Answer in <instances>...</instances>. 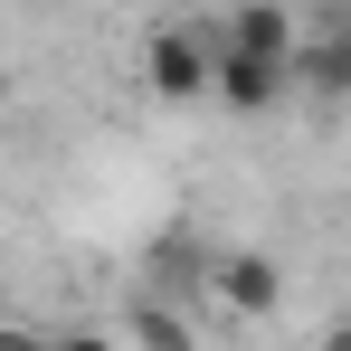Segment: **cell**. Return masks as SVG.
Returning a JSON list of instances; mask_svg holds the SVG:
<instances>
[{"instance_id": "7", "label": "cell", "mask_w": 351, "mask_h": 351, "mask_svg": "<svg viewBox=\"0 0 351 351\" xmlns=\"http://www.w3.org/2000/svg\"><path fill=\"white\" fill-rule=\"evenodd\" d=\"M48 351H123V342H114V332H95V323H58Z\"/></svg>"}, {"instance_id": "6", "label": "cell", "mask_w": 351, "mask_h": 351, "mask_svg": "<svg viewBox=\"0 0 351 351\" xmlns=\"http://www.w3.org/2000/svg\"><path fill=\"white\" fill-rule=\"evenodd\" d=\"M123 323H133V351H199V332L180 323L162 294H133V304H123Z\"/></svg>"}, {"instance_id": "8", "label": "cell", "mask_w": 351, "mask_h": 351, "mask_svg": "<svg viewBox=\"0 0 351 351\" xmlns=\"http://www.w3.org/2000/svg\"><path fill=\"white\" fill-rule=\"evenodd\" d=\"M0 351H48V332L38 323H0Z\"/></svg>"}, {"instance_id": "1", "label": "cell", "mask_w": 351, "mask_h": 351, "mask_svg": "<svg viewBox=\"0 0 351 351\" xmlns=\"http://www.w3.org/2000/svg\"><path fill=\"white\" fill-rule=\"evenodd\" d=\"M143 86L162 105H199L209 95V19H171L143 38Z\"/></svg>"}, {"instance_id": "2", "label": "cell", "mask_w": 351, "mask_h": 351, "mask_svg": "<svg viewBox=\"0 0 351 351\" xmlns=\"http://www.w3.org/2000/svg\"><path fill=\"white\" fill-rule=\"evenodd\" d=\"M285 86H294V95H313V105H342V95H351V10H332L323 29L294 38Z\"/></svg>"}, {"instance_id": "4", "label": "cell", "mask_w": 351, "mask_h": 351, "mask_svg": "<svg viewBox=\"0 0 351 351\" xmlns=\"http://www.w3.org/2000/svg\"><path fill=\"white\" fill-rule=\"evenodd\" d=\"M209 95H219L228 114H266V105H285V66L219 48V19H209Z\"/></svg>"}, {"instance_id": "5", "label": "cell", "mask_w": 351, "mask_h": 351, "mask_svg": "<svg viewBox=\"0 0 351 351\" xmlns=\"http://www.w3.org/2000/svg\"><path fill=\"white\" fill-rule=\"evenodd\" d=\"M294 38H304V19H294L285 0H237L228 19H219V48L266 58V66H285V58H294Z\"/></svg>"}, {"instance_id": "9", "label": "cell", "mask_w": 351, "mask_h": 351, "mask_svg": "<svg viewBox=\"0 0 351 351\" xmlns=\"http://www.w3.org/2000/svg\"><path fill=\"white\" fill-rule=\"evenodd\" d=\"M323 351H351V323H332V332H323Z\"/></svg>"}, {"instance_id": "3", "label": "cell", "mask_w": 351, "mask_h": 351, "mask_svg": "<svg viewBox=\"0 0 351 351\" xmlns=\"http://www.w3.org/2000/svg\"><path fill=\"white\" fill-rule=\"evenodd\" d=\"M209 294H219L228 313H247V323H266V313L285 304V266H276L266 247H219V256H209Z\"/></svg>"}]
</instances>
